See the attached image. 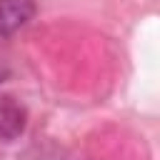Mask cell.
<instances>
[{"instance_id": "7a4b0ae2", "label": "cell", "mask_w": 160, "mask_h": 160, "mask_svg": "<svg viewBox=\"0 0 160 160\" xmlns=\"http://www.w3.org/2000/svg\"><path fill=\"white\" fill-rule=\"evenodd\" d=\"M25 120L28 112L20 102H15L12 98H0V140H18L25 130Z\"/></svg>"}, {"instance_id": "3957f363", "label": "cell", "mask_w": 160, "mask_h": 160, "mask_svg": "<svg viewBox=\"0 0 160 160\" xmlns=\"http://www.w3.org/2000/svg\"><path fill=\"white\" fill-rule=\"evenodd\" d=\"M5 75H8V68H5V65H2V62H0V82H2V80H5Z\"/></svg>"}, {"instance_id": "6da1fadb", "label": "cell", "mask_w": 160, "mask_h": 160, "mask_svg": "<svg viewBox=\"0 0 160 160\" xmlns=\"http://www.w3.org/2000/svg\"><path fill=\"white\" fill-rule=\"evenodd\" d=\"M35 0H0V35H12L35 18Z\"/></svg>"}]
</instances>
